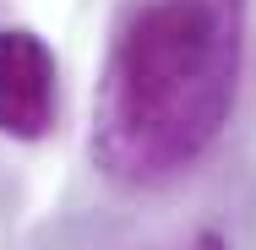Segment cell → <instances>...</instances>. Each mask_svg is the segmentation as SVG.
<instances>
[{"instance_id": "3", "label": "cell", "mask_w": 256, "mask_h": 250, "mask_svg": "<svg viewBox=\"0 0 256 250\" xmlns=\"http://www.w3.org/2000/svg\"><path fill=\"white\" fill-rule=\"evenodd\" d=\"M196 250H229V245H224V234H202V240H196Z\"/></svg>"}, {"instance_id": "1", "label": "cell", "mask_w": 256, "mask_h": 250, "mask_svg": "<svg viewBox=\"0 0 256 250\" xmlns=\"http://www.w3.org/2000/svg\"><path fill=\"white\" fill-rule=\"evenodd\" d=\"M240 76V0H136L93 98V158L120 185L191 169L224 131Z\"/></svg>"}, {"instance_id": "2", "label": "cell", "mask_w": 256, "mask_h": 250, "mask_svg": "<svg viewBox=\"0 0 256 250\" xmlns=\"http://www.w3.org/2000/svg\"><path fill=\"white\" fill-rule=\"evenodd\" d=\"M54 120V49L28 33H0V131L16 142H38Z\"/></svg>"}]
</instances>
